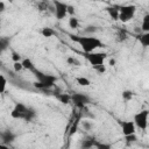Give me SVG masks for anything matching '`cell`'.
I'll use <instances>...</instances> for the list:
<instances>
[{
    "label": "cell",
    "mask_w": 149,
    "mask_h": 149,
    "mask_svg": "<svg viewBox=\"0 0 149 149\" xmlns=\"http://www.w3.org/2000/svg\"><path fill=\"white\" fill-rule=\"evenodd\" d=\"M108 65H111V66H114V65H115V59H114V58L109 59V62H108Z\"/></svg>",
    "instance_id": "obj_35"
},
{
    "label": "cell",
    "mask_w": 149,
    "mask_h": 149,
    "mask_svg": "<svg viewBox=\"0 0 149 149\" xmlns=\"http://www.w3.org/2000/svg\"><path fill=\"white\" fill-rule=\"evenodd\" d=\"M119 37H120V38H119L120 41H125V40H127V36H126L125 34H121V33H119Z\"/></svg>",
    "instance_id": "obj_34"
},
{
    "label": "cell",
    "mask_w": 149,
    "mask_h": 149,
    "mask_svg": "<svg viewBox=\"0 0 149 149\" xmlns=\"http://www.w3.org/2000/svg\"><path fill=\"white\" fill-rule=\"evenodd\" d=\"M41 35H42L43 37L49 38V37H52V36L55 35V30H54L52 28L44 27V28H42V30H41Z\"/></svg>",
    "instance_id": "obj_17"
},
{
    "label": "cell",
    "mask_w": 149,
    "mask_h": 149,
    "mask_svg": "<svg viewBox=\"0 0 149 149\" xmlns=\"http://www.w3.org/2000/svg\"><path fill=\"white\" fill-rule=\"evenodd\" d=\"M118 9H119L118 20L126 23L134 17L135 12H136V6L135 5H122V6L118 7Z\"/></svg>",
    "instance_id": "obj_4"
},
{
    "label": "cell",
    "mask_w": 149,
    "mask_h": 149,
    "mask_svg": "<svg viewBox=\"0 0 149 149\" xmlns=\"http://www.w3.org/2000/svg\"><path fill=\"white\" fill-rule=\"evenodd\" d=\"M54 13L57 20H64L68 16V3L61 0H54Z\"/></svg>",
    "instance_id": "obj_7"
},
{
    "label": "cell",
    "mask_w": 149,
    "mask_h": 149,
    "mask_svg": "<svg viewBox=\"0 0 149 149\" xmlns=\"http://www.w3.org/2000/svg\"><path fill=\"white\" fill-rule=\"evenodd\" d=\"M76 81L79 86H84V87H87L91 85V81L88 78L84 77V76H79V77H76Z\"/></svg>",
    "instance_id": "obj_15"
},
{
    "label": "cell",
    "mask_w": 149,
    "mask_h": 149,
    "mask_svg": "<svg viewBox=\"0 0 149 149\" xmlns=\"http://www.w3.org/2000/svg\"><path fill=\"white\" fill-rule=\"evenodd\" d=\"M95 147L99 148V149H109L111 148V144H105V143H98L97 142Z\"/></svg>",
    "instance_id": "obj_31"
},
{
    "label": "cell",
    "mask_w": 149,
    "mask_h": 149,
    "mask_svg": "<svg viewBox=\"0 0 149 149\" xmlns=\"http://www.w3.org/2000/svg\"><path fill=\"white\" fill-rule=\"evenodd\" d=\"M95 144H97V142L94 141V139H86V140H84L83 141V143H81V148H85V149H87V148H92V147H95Z\"/></svg>",
    "instance_id": "obj_19"
},
{
    "label": "cell",
    "mask_w": 149,
    "mask_h": 149,
    "mask_svg": "<svg viewBox=\"0 0 149 149\" xmlns=\"http://www.w3.org/2000/svg\"><path fill=\"white\" fill-rule=\"evenodd\" d=\"M34 77L36 78V81L34 83V87L37 90H48L55 86L57 81V77L50 73H45L41 70L35 69L33 71Z\"/></svg>",
    "instance_id": "obj_2"
},
{
    "label": "cell",
    "mask_w": 149,
    "mask_h": 149,
    "mask_svg": "<svg viewBox=\"0 0 149 149\" xmlns=\"http://www.w3.org/2000/svg\"><path fill=\"white\" fill-rule=\"evenodd\" d=\"M74 12H76V8L71 5H68V15L70 16H73L74 15Z\"/></svg>",
    "instance_id": "obj_30"
},
{
    "label": "cell",
    "mask_w": 149,
    "mask_h": 149,
    "mask_svg": "<svg viewBox=\"0 0 149 149\" xmlns=\"http://www.w3.org/2000/svg\"><path fill=\"white\" fill-rule=\"evenodd\" d=\"M70 37L73 42L79 44V47L81 48V50L85 54L92 52L95 49L102 47V42L98 37H94V36H74V35H71Z\"/></svg>",
    "instance_id": "obj_1"
},
{
    "label": "cell",
    "mask_w": 149,
    "mask_h": 149,
    "mask_svg": "<svg viewBox=\"0 0 149 149\" xmlns=\"http://www.w3.org/2000/svg\"><path fill=\"white\" fill-rule=\"evenodd\" d=\"M21 63L23 65V70H28V71H31L33 72L36 69L35 64L33 63V61L30 58H23V59H21Z\"/></svg>",
    "instance_id": "obj_11"
},
{
    "label": "cell",
    "mask_w": 149,
    "mask_h": 149,
    "mask_svg": "<svg viewBox=\"0 0 149 149\" xmlns=\"http://www.w3.org/2000/svg\"><path fill=\"white\" fill-rule=\"evenodd\" d=\"M7 87V79L3 74H0V93H3Z\"/></svg>",
    "instance_id": "obj_23"
},
{
    "label": "cell",
    "mask_w": 149,
    "mask_h": 149,
    "mask_svg": "<svg viewBox=\"0 0 149 149\" xmlns=\"http://www.w3.org/2000/svg\"><path fill=\"white\" fill-rule=\"evenodd\" d=\"M9 43H10V40L8 37H0V55L8 49Z\"/></svg>",
    "instance_id": "obj_14"
},
{
    "label": "cell",
    "mask_w": 149,
    "mask_h": 149,
    "mask_svg": "<svg viewBox=\"0 0 149 149\" xmlns=\"http://www.w3.org/2000/svg\"><path fill=\"white\" fill-rule=\"evenodd\" d=\"M148 118H149V111L148 109H143V111L137 112L134 115V120H133L135 123V127L141 129V130H146L148 127Z\"/></svg>",
    "instance_id": "obj_5"
},
{
    "label": "cell",
    "mask_w": 149,
    "mask_h": 149,
    "mask_svg": "<svg viewBox=\"0 0 149 149\" xmlns=\"http://www.w3.org/2000/svg\"><path fill=\"white\" fill-rule=\"evenodd\" d=\"M47 7H48V5H47V3H44V2L38 3V8H40V10H41V12L45 10V9H47Z\"/></svg>",
    "instance_id": "obj_32"
},
{
    "label": "cell",
    "mask_w": 149,
    "mask_h": 149,
    "mask_svg": "<svg viewBox=\"0 0 149 149\" xmlns=\"http://www.w3.org/2000/svg\"><path fill=\"white\" fill-rule=\"evenodd\" d=\"M85 57L87 59V62L94 66V65H99V64H104L105 59L107 58V54L106 52H97V51H92V52H87L85 54Z\"/></svg>",
    "instance_id": "obj_8"
},
{
    "label": "cell",
    "mask_w": 149,
    "mask_h": 149,
    "mask_svg": "<svg viewBox=\"0 0 149 149\" xmlns=\"http://www.w3.org/2000/svg\"><path fill=\"white\" fill-rule=\"evenodd\" d=\"M8 1H10V2H12V1H13V0H8Z\"/></svg>",
    "instance_id": "obj_36"
},
{
    "label": "cell",
    "mask_w": 149,
    "mask_h": 149,
    "mask_svg": "<svg viewBox=\"0 0 149 149\" xmlns=\"http://www.w3.org/2000/svg\"><path fill=\"white\" fill-rule=\"evenodd\" d=\"M66 63L69 65H72V66H80V64H81L80 61L78 58L73 57V56H68L66 57Z\"/></svg>",
    "instance_id": "obj_20"
},
{
    "label": "cell",
    "mask_w": 149,
    "mask_h": 149,
    "mask_svg": "<svg viewBox=\"0 0 149 149\" xmlns=\"http://www.w3.org/2000/svg\"><path fill=\"white\" fill-rule=\"evenodd\" d=\"M121 97H122L123 101H130L133 99V97H134V93L130 90H125V91H122Z\"/></svg>",
    "instance_id": "obj_21"
},
{
    "label": "cell",
    "mask_w": 149,
    "mask_h": 149,
    "mask_svg": "<svg viewBox=\"0 0 149 149\" xmlns=\"http://www.w3.org/2000/svg\"><path fill=\"white\" fill-rule=\"evenodd\" d=\"M71 101L74 104L76 107L78 108H84L86 105L91 102V98L83 92H74L71 94Z\"/></svg>",
    "instance_id": "obj_6"
},
{
    "label": "cell",
    "mask_w": 149,
    "mask_h": 149,
    "mask_svg": "<svg viewBox=\"0 0 149 149\" xmlns=\"http://www.w3.org/2000/svg\"><path fill=\"white\" fill-rule=\"evenodd\" d=\"M98 30V28L95 26H87L85 28V33H88V34H92V33H95Z\"/></svg>",
    "instance_id": "obj_28"
},
{
    "label": "cell",
    "mask_w": 149,
    "mask_h": 149,
    "mask_svg": "<svg viewBox=\"0 0 149 149\" xmlns=\"http://www.w3.org/2000/svg\"><path fill=\"white\" fill-rule=\"evenodd\" d=\"M106 10H107V13H108V15H109V17H111L112 20L118 21V17H119V9H118V7H116V6L107 7V8H106Z\"/></svg>",
    "instance_id": "obj_12"
},
{
    "label": "cell",
    "mask_w": 149,
    "mask_h": 149,
    "mask_svg": "<svg viewBox=\"0 0 149 149\" xmlns=\"http://www.w3.org/2000/svg\"><path fill=\"white\" fill-rule=\"evenodd\" d=\"M69 27L71 29H77L79 27V20L73 15V16H70L69 19Z\"/></svg>",
    "instance_id": "obj_22"
},
{
    "label": "cell",
    "mask_w": 149,
    "mask_h": 149,
    "mask_svg": "<svg viewBox=\"0 0 149 149\" xmlns=\"http://www.w3.org/2000/svg\"><path fill=\"white\" fill-rule=\"evenodd\" d=\"M137 38H139V41H140V43H141L142 47H144V48L149 47V31L140 34Z\"/></svg>",
    "instance_id": "obj_13"
},
{
    "label": "cell",
    "mask_w": 149,
    "mask_h": 149,
    "mask_svg": "<svg viewBox=\"0 0 149 149\" xmlns=\"http://www.w3.org/2000/svg\"><path fill=\"white\" fill-rule=\"evenodd\" d=\"M12 59H13V62H20L22 59V57H21V55L19 52L12 51Z\"/></svg>",
    "instance_id": "obj_26"
},
{
    "label": "cell",
    "mask_w": 149,
    "mask_h": 149,
    "mask_svg": "<svg viewBox=\"0 0 149 149\" xmlns=\"http://www.w3.org/2000/svg\"><path fill=\"white\" fill-rule=\"evenodd\" d=\"M59 102H62L63 105H68L69 102H71V95L68 94V93H61L57 95Z\"/></svg>",
    "instance_id": "obj_16"
},
{
    "label": "cell",
    "mask_w": 149,
    "mask_h": 149,
    "mask_svg": "<svg viewBox=\"0 0 149 149\" xmlns=\"http://www.w3.org/2000/svg\"><path fill=\"white\" fill-rule=\"evenodd\" d=\"M81 125H83V128H84L85 130H91V129H92V127H93V125H92L90 121H86V120H85V121H83V122H81Z\"/></svg>",
    "instance_id": "obj_27"
},
{
    "label": "cell",
    "mask_w": 149,
    "mask_h": 149,
    "mask_svg": "<svg viewBox=\"0 0 149 149\" xmlns=\"http://www.w3.org/2000/svg\"><path fill=\"white\" fill-rule=\"evenodd\" d=\"M5 9H6V6H5L3 1H2V0H0V13L5 12Z\"/></svg>",
    "instance_id": "obj_33"
},
{
    "label": "cell",
    "mask_w": 149,
    "mask_h": 149,
    "mask_svg": "<svg viewBox=\"0 0 149 149\" xmlns=\"http://www.w3.org/2000/svg\"><path fill=\"white\" fill-rule=\"evenodd\" d=\"M13 69L15 72H21L23 70V65H22L21 61L20 62H13Z\"/></svg>",
    "instance_id": "obj_25"
},
{
    "label": "cell",
    "mask_w": 149,
    "mask_h": 149,
    "mask_svg": "<svg viewBox=\"0 0 149 149\" xmlns=\"http://www.w3.org/2000/svg\"><path fill=\"white\" fill-rule=\"evenodd\" d=\"M93 69H94V70H95V72H97V73H99V74H102V73H105V72H106V65H105V64L94 65V66H93Z\"/></svg>",
    "instance_id": "obj_24"
},
{
    "label": "cell",
    "mask_w": 149,
    "mask_h": 149,
    "mask_svg": "<svg viewBox=\"0 0 149 149\" xmlns=\"http://www.w3.org/2000/svg\"><path fill=\"white\" fill-rule=\"evenodd\" d=\"M141 30H142L143 33L149 31V14H146V15L143 16L142 24H141Z\"/></svg>",
    "instance_id": "obj_18"
},
{
    "label": "cell",
    "mask_w": 149,
    "mask_h": 149,
    "mask_svg": "<svg viewBox=\"0 0 149 149\" xmlns=\"http://www.w3.org/2000/svg\"><path fill=\"white\" fill-rule=\"evenodd\" d=\"M125 139H126V141H127V142H134V141H136V140H137V139H136V135H135V134L126 135V136H125Z\"/></svg>",
    "instance_id": "obj_29"
},
{
    "label": "cell",
    "mask_w": 149,
    "mask_h": 149,
    "mask_svg": "<svg viewBox=\"0 0 149 149\" xmlns=\"http://www.w3.org/2000/svg\"><path fill=\"white\" fill-rule=\"evenodd\" d=\"M0 137H1L2 143H3L5 146H8V144H10L12 142L15 141L16 135H15L12 130H5V132H2V133L0 134Z\"/></svg>",
    "instance_id": "obj_10"
},
{
    "label": "cell",
    "mask_w": 149,
    "mask_h": 149,
    "mask_svg": "<svg viewBox=\"0 0 149 149\" xmlns=\"http://www.w3.org/2000/svg\"><path fill=\"white\" fill-rule=\"evenodd\" d=\"M119 125H120L121 130H122V134L125 136L126 135H130V134H135V132H136V127H135L134 121L125 120V121H120Z\"/></svg>",
    "instance_id": "obj_9"
},
{
    "label": "cell",
    "mask_w": 149,
    "mask_h": 149,
    "mask_svg": "<svg viewBox=\"0 0 149 149\" xmlns=\"http://www.w3.org/2000/svg\"><path fill=\"white\" fill-rule=\"evenodd\" d=\"M10 116L13 119L24 120L27 122H30L36 118V111L33 107H29L22 102H17L15 104V106L10 112Z\"/></svg>",
    "instance_id": "obj_3"
}]
</instances>
